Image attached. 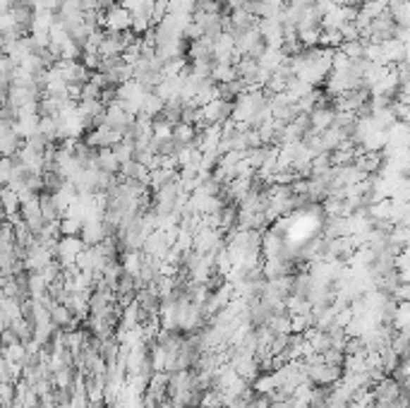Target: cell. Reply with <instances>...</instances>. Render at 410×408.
<instances>
[{
	"mask_svg": "<svg viewBox=\"0 0 410 408\" xmlns=\"http://www.w3.org/2000/svg\"><path fill=\"white\" fill-rule=\"evenodd\" d=\"M104 27L106 32H130L132 29V13L125 5H116V8L106 10L104 15Z\"/></svg>",
	"mask_w": 410,
	"mask_h": 408,
	"instance_id": "1",
	"label": "cell"
},
{
	"mask_svg": "<svg viewBox=\"0 0 410 408\" xmlns=\"http://www.w3.org/2000/svg\"><path fill=\"white\" fill-rule=\"evenodd\" d=\"M336 116H338V111L336 109H331L329 104H319L317 109L310 113V128H312V132H324V130H329V128H334L336 125Z\"/></svg>",
	"mask_w": 410,
	"mask_h": 408,
	"instance_id": "2",
	"label": "cell"
},
{
	"mask_svg": "<svg viewBox=\"0 0 410 408\" xmlns=\"http://www.w3.org/2000/svg\"><path fill=\"white\" fill-rule=\"evenodd\" d=\"M80 250H82V242L75 240V238H68V240H63L61 245H58V255H61V259H65V262H73V259H77Z\"/></svg>",
	"mask_w": 410,
	"mask_h": 408,
	"instance_id": "3",
	"label": "cell"
},
{
	"mask_svg": "<svg viewBox=\"0 0 410 408\" xmlns=\"http://www.w3.org/2000/svg\"><path fill=\"white\" fill-rule=\"evenodd\" d=\"M312 3L317 5L322 13H329L331 8H336V5H338V0H312Z\"/></svg>",
	"mask_w": 410,
	"mask_h": 408,
	"instance_id": "4",
	"label": "cell"
},
{
	"mask_svg": "<svg viewBox=\"0 0 410 408\" xmlns=\"http://www.w3.org/2000/svg\"><path fill=\"white\" fill-rule=\"evenodd\" d=\"M118 5V0H97V8L101 10H111V8H116Z\"/></svg>",
	"mask_w": 410,
	"mask_h": 408,
	"instance_id": "5",
	"label": "cell"
},
{
	"mask_svg": "<svg viewBox=\"0 0 410 408\" xmlns=\"http://www.w3.org/2000/svg\"><path fill=\"white\" fill-rule=\"evenodd\" d=\"M338 5H348V8H358V5H365V0H338Z\"/></svg>",
	"mask_w": 410,
	"mask_h": 408,
	"instance_id": "6",
	"label": "cell"
},
{
	"mask_svg": "<svg viewBox=\"0 0 410 408\" xmlns=\"http://www.w3.org/2000/svg\"><path fill=\"white\" fill-rule=\"evenodd\" d=\"M406 3H408V5H410V0H406Z\"/></svg>",
	"mask_w": 410,
	"mask_h": 408,
	"instance_id": "7",
	"label": "cell"
}]
</instances>
